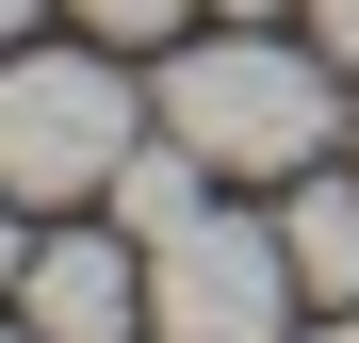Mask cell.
Instances as JSON below:
<instances>
[{"mask_svg":"<svg viewBox=\"0 0 359 343\" xmlns=\"http://www.w3.org/2000/svg\"><path fill=\"white\" fill-rule=\"evenodd\" d=\"M327 82H343L327 49H294L278 17H229V33H196V49L147 82V114L212 163V180H311L327 131H343V98H327Z\"/></svg>","mask_w":359,"mask_h":343,"instance_id":"obj_1","label":"cell"},{"mask_svg":"<svg viewBox=\"0 0 359 343\" xmlns=\"http://www.w3.org/2000/svg\"><path fill=\"white\" fill-rule=\"evenodd\" d=\"M163 131L147 82H114L98 49H0V196L66 213V196H114V163Z\"/></svg>","mask_w":359,"mask_h":343,"instance_id":"obj_2","label":"cell"},{"mask_svg":"<svg viewBox=\"0 0 359 343\" xmlns=\"http://www.w3.org/2000/svg\"><path fill=\"white\" fill-rule=\"evenodd\" d=\"M294 327V246L262 213H196L180 246H147V343H278Z\"/></svg>","mask_w":359,"mask_h":343,"instance_id":"obj_3","label":"cell"},{"mask_svg":"<svg viewBox=\"0 0 359 343\" xmlns=\"http://www.w3.org/2000/svg\"><path fill=\"white\" fill-rule=\"evenodd\" d=\"M17 327H33V343H131V327H147V262H131V229H66V246H33Z\"/></svg>","mask_w":359,"mask_h":343,"instance_id":"obj_4","label":"cell"},{"mask_svg":"<svg viewBox=\"0 0 359 343\" xmlns=\"http://www.w3.org/2000/svg\"><path fill=\"white\" fill-rule=\"evenodd\" d=\"M278 246H294V295H327V311H359V180H294L278 196Z\"/></svg>","mask_w":359,"mask_h":343,"instance_id":"obj_5","label":"cell"},{"mask_svg":"<svg viewBox=\"0 0 359 343\" xmlns=\"http://www.w3.org/2000/svg\"><path fill=\"white\" fill-rule=\"evenodd\" d=\"M98 213H114V229H131V246H180V229H196V213H212V163H196V147H180V131H147L131 163H114V196H98Z\"/></svg>","mask_w":359,"mask_h":343,"instance_id":"obj_6","label":"cell"},{"mask_svg":"<svg viewBox=\"0 0 359 343\" xmlns=\"http://www.w3.org/2000/svg\"><path fill=\"white\" fill-rule=\"evenodd\" d=\"M82 33H114V49H163V33H196V0H66Z\"/></svg>","mask_w":359,"mask_h":343,"instance_id":"obj_7","label":"cell"},{"mask_svg":"<svg viewBox=\"0 0 359 343\" xmlns=\"http://www.w3.org/2000/svg\"><path fill=\"white\" fill-rule=\"evenodd\" d=\"M294 17H311V49H327V66H359V0H294Z\"/></svg>","mask_w":359,"mask_h":343,"instance_id":"obj_8","label":"cell"},{"mask_svg":"<svg viewBox=\"0 0 359 343\" xmlns=\"http://www.w3.org/2000/svg\"><path fill=\"white\" fill-rule=\"evenodd\" d=\"M33 196H0V295H17V278H33V229H17Z\"/></svg>","mask_w":359,"mask_h":343,"instance_id":"obj_9","label":"cell"},{"mask_svg":"<svg viewBox=\"0 0 359 343\" xmlns=\"http://www.w3.org/2000/svg\"><path fill=\"white\" fill-rule=\"evenodd\" d=\"M33 17H49V0H0V49H33Z\"/></svg>","mask_w":359,"mask_h":343,"instance_id":"obj_10","label":"cell"},{"mask_svg":"<svg viewBox=\"0 0 359 343\" xmlns=\"http://www.w3.org/2000/svg\"><path fill=\"white\" fill-rule=\"evenodd\" d=\"M212 17H294V0H212Z\"/></svg>","mask_w":359,"mask_h":343,"instance_id":"obj_11","label":"cell"},{"mask_svg":"<svg viewBox=\"0 0 359 343\" xmlns=\"http://www.w3.org/2000/svg\"><path fill=\"white\" fill-rule=\"evenodd\" d=\"M327 343H359V311H327Z\"/></svg>","mask_w":359,"mask_h":343,"instance_id":"obj_12","label":"cell"},{"mask_svg":"<svg viewBox=\"0 0 359 343\" xmlns=\"http://www.w3.org/2000/svg\"><path fill=\"white\" fill-rule=\"evenodd\" d=\"M0 343H33V327H0Z\"/></svg>","mask_w":359,"mask_h":343,"instance_id":"obj_13","label":"cell"}]
</instances>
